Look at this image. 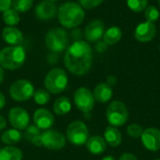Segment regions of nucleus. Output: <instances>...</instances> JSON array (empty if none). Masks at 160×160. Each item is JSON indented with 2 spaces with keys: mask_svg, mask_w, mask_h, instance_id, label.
Segmentation results:
<instances>
[{
  "mask_svg": "<svg viewBox=\"0 0 160 160\" xmlns=\"http://www.w3.org/2000/svg\"><path fill=\"white\" fill-rule=\"evenodd\" d=\"M92 63L93 51L88 42L76 40L67 49L64 64L70 73L76 76H83L91 69Z\"/></svg>",
  "mask_w": 160,
  "mask_h": 160,
  "instance_id": "f257e3e1",
  "label": "nucleus"
},
{
  "mask_svg": "<svg viewBox=\"0 0 160 160\" xmlns=\"http://www.w3.org/2000/svg\"><path fill=\"white\" fill-rule=\"evenodd\" d=\"M83 8L75 2H66L62 4L57 12V17L60 24L64 28H76L84 20Z\"/></svg>",
  "mask_w": 160,
  "mask_h": 160,
  "instance_id": "f03ea898",
  "label": "nucleus"
},
{
  "mask_svg": "<svg viewBox=\"0 0 160 160\" xmlns=\"http://www.w3.org/2000/svg\"><path fill=\"white\" fill-rule=\"evenodd\" d=\"M26 52L23 47L8 46L0 51V66L8 70L20 68L25 62Z\"/></svg>",
  "mask_w": 160,
  "mask_h": 160,
  "instance_id": "7ed1b4c3",
  "label": "nucleus"
},
{
  "mask_svg": "<svg viewBox=\"0 0 160 160\" xmlns=\"http://www.w3.org/2000/svg\"><path fill=\"white\" fill-rule=\"evenodd\" d=\"M45 89L53 95H58L64 92L68 83V77L67 72L61 68H54L51 69L44 78Z\"/></svg>",
  "mask_w": 160,
  "mask_h": 160,
  "instance_id": "20e7f679",
  "label": "nucleus"
},
{
  "mask_svg": "<svg viewBox=\"0 0 160 160\" xmlns=\"http://www.w3.org/2000/svg\"><path fill=\"white\" fill-rule=\"evenodd\" d=\"M68 41V36L64 27L52 28L45 36L46 46L53 53H61L67 51Z\"/></svg>",
  "mask_w": 160,
  "mask_h": 160,
  "instance_id": "39448f33",
  "label": "nucleus"
},
{
  "mask_svg": "<svg viewBox=\"0 0 160 160\" xmlns=\"http://www.w3.org/2000/svg\"><path fill=\"white\" fill-rule=\"evenodd\" d=\"M128 110L126 104L119 100L112 101L106 111V118L112 127L124 126L128 120Z\"/></svg>",
  "mask_w": 160,
  "mask_h": 160,
  "instance_id": "423d86ee",
  "label": "nucleus"
},
{
  "mask_svg": "<svg viewBox=\"0 0 160 160\" xmlns=\"http://www.w3.org/2000/svg\"><path fill=\"white\" fill-rule=\"evenodd\" d=\"M66 138L75 146L84 145L89 139V131L86 125L82 121L70 123L66 130Z\"/></svg>",
  "mask_w": 160,
  "mask_h": 160,
  "instance_id": "0eeeda50",
  "label": "nucleus"
},
{
  "mask_svg": "<svg viewBox=\"0 0 160 160\" xmlns=\"http://www.w3.org/2000/svg\"><path fill=\"white\" fill-rule=\"evenodd\" d=\"M35 87L33 83L25 79H21L14 82L9 87L10 98L18 102H23L33 98Z\"/></svg>",
  "mask_w": 160,
  "mask_h": 160,
  "instance_id": "6e6552de",
  "label": "nucleus"
},
{
  "mask_svg": "<svg viewBox=\"0 0 160 160\" xmlns=\"http://www.w3.org/2000/svg\"><path fill=\"white\" fill-rule=\"evenodd\" d=\"M73 100L78 110L84 113H88L93 110L96 101L93 92L86 87L78 88L74 93Z\"/></svg>",
  "mask_w": 160,
  "mask_h": 160,
  "instance_id": "1a4fd4ad",
  "label": "nucleus"
},
{
  "mask_svg": "<svg viewBox=\"0 0 160 160\" xmlns=\"http://www.w3.org/2000/svg\"><path fill=\"white\" fill-rule=\"evenodd\" d=\"M42 146L50 150H60L66 146L67 138L55 129H47L41 135Z\"/></svg>",
  "mask_w": 160,
  "mask_h": 160,
  "instance_id": "9d476101",
  "label": "nucleus"
},
{
  "mask_svg": "<svg viewBox=\"0 0 160 160\" xmlns=\"http://www.w3.org/2000/svg\"><path fill=\"white\" fill-rule=\"evenodd\" d=\"M8 121L13 128L18 130L25 129L30 122L29 113L22 107L11 108L8 112Z\"/></svg>",
  "mask_w": 160,
  "mask_h": 160,
  "instance_id": "9b49d317",
  "label": "nucleus"
},
{
  "mask_svg": "<svg viewBox=\"0 0 160 160\" xmlns=\"http://www.w3.org/2000/svg\"><path fill=\"white\" fill-rule=\"evenodd\" d=\"M141 139L142 145L147 150L156 152L160 149V130L158 128H148L143 129Z\"/></svg>",
  "mask_w": 160,
  "mask_h": 160,
  "instance_id": "f8f14e48",
  "label": "nucleus"
},
{
  "mask_svg": "<svg viewBox=\"0 0 160 160\" xmlns=\"http://www.w3.org/2000/svg\"><path fill=\"white\" fill-rule=\"evenodd\" d=\"M104 32H105L104 22L99 19H95L89 22L85 26L84 38L89 42H97L103 37Z\"/></svg>",
  "mask_w": 160,
  "mask_h": 160,
  "instance_id": "ddd939ff",
  "label": "nucleus"
},
{
  "mask_svg": "<svg viewBox=\"0 0 160 160\" xmlns=\"http://www.w3.org/2000/svg\"><path fill=\"white\" fill-rule=\"evenodd\" d=\"M57 12L58 8L56 4L47 0L38 3L35 8V15L40 21H50L57 15Z\"/></svg>",
  "mask_w": 160,
  "mask_h": 160,
  "instance_id": "4468645a",
  "label": "nucleus"
},
{
  "mask_svg": "<svg viewBox=\"0 0 160 160\" xmlns=\"http://www.w3.org/2000/svg\"><path fill=\"white\" fill-rule=\"evenodd\" d=\"M157 34V27L154 22H145L140 23L134 32V37L139 42H149Z\"/></svg>",
  "mask_w": 160,
  "mask_h": 160,
  "instance_id": "2eb2a0df",
  "label": "nucleus"
},
{
  "mask_svg": "<svg viewBox=\"0 0 160 160\" xmlns=\"http://www.w3.org/2000/svg\"><path fill=\"white\" fill-rule=\"evenodd\" d=\"M33 121L35 123V126H37L39 129L47 130L52 127L54 117L49 110L45 108H40L35 111Z\"/></svg>",
  "mask_w": 160,
  "mask_h": 160,
  "instance_id": "dca6fc26",
  "label": "nucleus"
},
{
  "mask_svg": "<svg viewBox=\"0 0 160 160\" xmlns=\"http://www.w3.org/2000/svg\"><path fill=\"white\" fill-rule=\"evenodd\" d=\"M2 38L9 46H18L23 40L22 33L15 26H6L2 31Z\"/></svg>",
  "mask_w": 160,
  "mask_h": 160,
  "instance_id": "f3484780",
  "label": "nucleus"
},
{
  "mask_svg": "<svg viewBox=\"0 0 160 160\" xmlns=\"http://www.w3.org/2000/svg\"><path fill=\"white\" fill-rule=\"evenodd\" d=\"M88 152L92 155H101L107 149V142L101 136H93L85 143Z\"/></svg>",
  "mask_w": 160,
  "mask_h": 160,
  "instance_id": "a211bd4d",
  "label": "nucleus"
},
{
  "mask_svg": "<svg viewBox=\"0 0 160 160\" xmlns=\"http://www.w3.org/2000/svg\"><path fill=\"white\" fill-rule=\"evenodd\" d=\"M93 95L96 101L99 103H107L112 98V88L106 82H100L96 85Z\"/></svg>",
  "mask_w": 160,
  "mask_h": 160,
  "instance_id": "6ab92c4d",
  "label": "nucleus"
},
{
  "mask_svg": "<svg viewBox=\"0 0 160 160\" xmlns=\"http://www.w3.org/2000/svg\"><path fill=\"white\" fill-rule=\"evenodd\" d=\"M104 140L112 147H117L122 143V134L114 127H107L104 132Z\"/></svg>",
  "mask_w": 160,
  "mask_h": 160,
  "instance_id": "aec40b11",
  "label": "nucleus"
},
{
  "mask_svg": "<svg viewBox=\"0 0 160 160\" xmlns=\"http://www.w3.org/2000/svg\"><path fill=\"white\" fill-rule=\"evenodd\" d=\"M41 135H42L41 129H39L35 125H30L25 128V134H24L25 139L28 142H30L32 144H34L35 146H38V147L42 146Z\"/></svg>",
  "mask_w": 160,
  "mask_h": 160,
  "instance_id": "412c9836",
  "label": "nucleus"
},
{
  "mask_svg": "<svg viewBox=\"0 0 160 160\" xmlns=\"http://www.w3.org/2000/svg\"><path fill=\"white\" fill-rule=\"evenodd\" d=\"M23 154L15 146H6L0 149V160H22Z\"/></svg>",
  "mask_w": 160,
  "mask_h": 160,
  "instance_id": "4be33fe9",
  "label": "nucleus"
},
{
  "mask_svg": "<svg viewBox=\"0 0 160 160\" xmlns=\"http://www.w3.org/2000/svg\"><path fill=\"white\" fill-rule=\"evenodd\" d=\"M103 41L108 45L112 46L116 44L122 38V30L118 26H112L104 32Z\"/></svg>",
  "mask_w": 160,
  "mask_h": 160,
  "instance_id": "5701e85b",
  "label": "nucleus"
},
{
  "mask_svg": "<svg viewBox=\"0 0 160 160\" xmlns=\"http://www.w3.org/2000/svg\"><path fill=\"white\" fill-rule=\"evenodd\" d=\"M71 110V101L67 97L58 98L53 103V112L59 116L66 115Z\"/></svg>",
  "mask_w": 160,
  "mask_h": 160,
  "instance_id": "b1692460",
  "label": "nucleus"
},
{
  "mask_svg": "<svg viewBox=\"0 0 160 160\" xmlns=\"http://www.w3.org/2000/svg\"><path fill=\"white\" fill-rule=\"evenodd\" d=\"M22 133L20 130L16 129V128H10L6 130L2 136H1V140L5 144L8 145H13L18 143L21 140H22Z\"/></svg>",
  "mask_w": 160,
  "mask_h": 160,
  "instance_id": "393cba45",
  "label": "nucleus"
},
{
  "mask_svg": "<svg viewBox=\"0 0 160 160\" xmlns=\"http://www.w3.org/2000/svg\"><path fill=\"white\" fill-rule=\"evenodd\" d=\"M2 19H3V22H5V24L7 26H16L21 21V17H20L19 12L16 11L12 8H8L3 12Z\"/></svg>",
  "mask_w": 160,
  "mask_h": 160,
  "instance_id": "a878e982",
  "label": "nucleus"
},
{
  "mask_svg": "<svg viewBox=\"0 0 160 160\" xmlns=\"http://www.w3.org/2000/svg\"><path fill=\"white\" fill-rule=\"evenodd\" d=\"M33 98H34L35 103L42 106V105H46L47 103H49V101L51 99V95L46 89L40 88V89H38L35 91Z\"/></svg>",
  "mask_w": 160,
  "mask_h": 160,
  "instance_id": "bb28decb",
  "label": "nucleus"
},
{
  "mask_svg": "<svg viewBox=\"0 0 160 160\" xmlns=\"http://www.w3.org/2000/svg\"><path fill=\"white\" fill-rule=\"evenodd\" d=\"M34 0H12L11 7L19 13L28 11L33 7Z\"/></svg>",
  "mask_w": 160,
  "mask_h": 160,
  "instance_id": "cd10ccee",
  "label": "nucleus"
},
{
  "mask_svg": "<svg viewBox=\"0 0 160 160\" xmlns=\"http://www.w3.org/2000/svg\"><path fill=\"white\" fill-rule=\"evenodd\" d=\"M128 7L134 12L143 11L148 5V0H127Z\"/></svg>",
  "mask_w": 160,
  "mask_h": 160,
  "instance_id": "c85d7f7f",
  "label": "nucleus"
},
{
  "mask_svg": "<svg viewBox=\"0 0 160 160\" xmlns=\"http://www.w3.org/2000/svg\"><path fill=\"white\" fill-rule=\"evenodd\" d=\"M144 17L147 20V22H155L159 18V10L155 6H148L144 9Z\"/></svg>",
  "mask_w": 160,
  "mask_h": 160,
  "instance_id": "c756f323",
  "label": "nucleus"
},
{
  "mask_svg": "<svg viewBox=\"0 0 160 160\" xmlns=\"http://www.w3.org/2000/svg\"><path fill=\"white\" fill-rule=\"evenodd\" d=\"M128 135L133 139H138L142 137V134L143 132V128L138 125V124H130L127 128Z\"/></svg>",
  "mask_w": 160,
  "mask_h": 160,
  "instance_id": "7c9ffc66",
  "label": "nucleus"
},
{
  "mask_svg": "<svg viewBox=\"0 0 160 160\" xmlns=\"http://www.w3.org/2000/svg\"><path fill=\"white\" fill-rule=\"evenodd\" d=\"M79 4L86 9H91L98 7L104 0H78Z\"/></svg>",
  "mask_w": 160,
  "mask_h": 160,
  "instance_id": "2f4dec72",
  "label": "nucleus"
},
{
  "mask_svg": "<svg viewBox=\"0 0 160 160\" xmlns=\"http://www.w3.org/2000/svg\"><path fill=\"white\" fill-rule=\"evenodd\" d=\"M12 0H0V12H4L11 8Z\"/></svg>",
  "mask_w": 160,
  "mask_h": 160,
  "instance_id": "473e14b6",
  "label": "nucleus"
},
{
  "mask_svg": "<svg viewBox=\"0 0 160 160\" xmlns=\"http://www.w3.org/2000/svg\"><path fill=\"white\" fill-rule=\"evenodd\" d=\"M107 47H108V45L102 40V41H98L97 42V44H96V46H95V48H96V50L98 52H104L106 50H107Z\"/></svg>",
  "mask_w": 160,
  "mask_h": 160,
  "instance_id": "72a5a7b5",
  "label": "nucleus"
},
{
  "mask_svg": "<svg viewBox=\"0 0 160 160\" xmlns=\"http://www.w3.org/2000/svg\"><path fill=\"white\" fill-rule=\"evenodd\" d=\"M119 160H138V158L131 153H124L120 157Z\"/></svg>",
  "mask_w": 160,
  "mask_h": 160,
  "instance_id": "f704fd0d",
  "label": "nucleus"
},
{
  "mask_svg": "<svg viewBox=\"0 0 160 160\" xmlns=\"http://www.w3.org/2000/svg\"><path fill=\"white\" fill-rule=\"evenodd\" d=\"M5 106H6V98L3 95V93L0 91V110L4 109Z\"/></svg>",
  "mask_w": 160,
  "mask_h": 160,
  "instance_id": "c9c22d12",
  "label": "nucleus"
},
{
  "mask_svg": "<svg viewBox=\"0 0 160 160\" xmlns=\"http://www.w3.org/2000/svg\"><path fill=\"white\" fill-rule=\"evenodd\" d=\"M72 36H74L73 38H76V39H77V40H81V39H80V38L82 37L81 30H80V29H78V28H77V29H75V30L72 32Z\"/></svg>",
  "mask_w": 160,
  "mask_h": 160,
  "instance_id": "e433bc0d",
  "label": "nucleus"
},
{
  "mask_svg": "<svg viewBox=\"0 0 160 160\" xmlns=\"http://www.w3.org/2000/svg\"><path fill=\"white\" fill-rule=\"evenodd\" d=\"M6 127H7V120L5 119L4 116L0 115V130L6 128Z\"/></svg>",
  "mask_w": 160,
  "mask_h": 160,
  "instance_id": "4c0bfd02",
  "label": "nucleus"
},
{
  "mask_svg": "<svg viewBox=\"0 0 160 160\" xmlns=\"http://www.w3.org/2000/svg\"><path fill=\"white\" fill-rule=\"evenodd\" d=\"M115 82H116V78H115L114 76H109V77L107 78V82H106V83H108L110 86L113 85Z\"/></svg>",
  "mask_w": 160,
  "mask_h": 160,
  "instance_id": "58836bf2",
  "label": "nucleus"
},
{
  "mask_svg": "<svg viewBox=\"0 0 160 160\" xmlns=\"http://www.w3.org/2000/svg\"><path fill=\"white\" fill-rule=\"evenodd\" d=\"M4 80V68L0 66V84L2 83Z\"/></svg>",
  "mask_w": 160,
  "mask_h": 160,
  "instance_id": "ea45409f",
  "label": "nucleus"
},
{
  "mask_svg": "<svg viewBox=\"0 0 160 160\" xmlns=\"http://www.w3.org/2000/svg\"><path fill=\"white\" fill-rule=\"evenodd\" d=\"M102 160H116L112 156H107V157H105V158H103Z\"/></svg>",
  "mask_w": 160,
  "mask_h": 160,
  "instance_id": "a19ab883",
  "label": "nucleus"
},
{
  "mask_svg": "<svg viewBox=\"0 0 160 160\" xmlns=\"http://www.w3.org/2000/svg\"><path fill=\"white\" fill-rule=\"evenodd\" d=\"M47 1H51V2H55V1H58V0H47Z\"/></svg>",
  "mask_w": 160,
  "mask_h": 160,
  "instance_id": "79ce46f5",
  "label": "nucleus"
},
{
  "mask_svg": "<svg viewBox=\"0 0 160 160\" xmlns=\"http://www.w3.org/2000/svg\"><path fill=\"white\" fill-rule=\"evenodd\" d=\"M158 5H159V7H160V0H158Z\"/></svg>",
  "mask_w": 160,
  "mask_h": 160,
  "instance_id": "37998d69",
  "label": "nucleus"
},
{
  "mask_svg": "<svg viewBox=\"0 0 160 160\" xmlns=\"http://www.w3.org/2000/svg\"><path fill=\"white\" fill-rule=\"evenodd\" d=\"M156 160H160V158H158V159H156Z\"/></svg>",
  "mask_w": 160,
  "mask_h": 160,
  "instance_id": "c03bdc74",
  "label": "nucleus"
},
{
  "mask_svg": "<svg viewBox=\"0 0 160 160\" xmlns=\"http://www.w3.org/2000/svg\"><path fill=\"white\" fill-rule=\"evenodd\" d=\"M159 52H160V45H159Z\"/></svg>",
  "mask_w": 160,
  "mask_h": 160,
  "instance_id": "a18cd8bd",
  "label": "nucleus"
}]
</instances>
